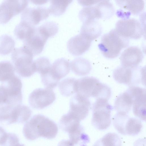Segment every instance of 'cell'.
<instances>
[{
  "mask_svg": "<svg viewBox=\"0 0 146 146\" xmlns=\"http://www.w3.org/2000/svg\"><path fill=\"white\" fill-rule=\"evenodd\" d=\"M33 63L35 72L40 75L48 70L51 65L49 59L45 57L38 58L33 61Z\"/></svg>",
  "mask_w": 146,
  "mask_h": 146,
  "instance_id": "obj_31",
  "label": "cell"
},
{
  "mask_svg": "<svg viewBox=\"0 0 146 146\" xmlns=\"http://www.w3.org/2000/svg\"><path fill=\"white\" fill-rule=\"evenodd\" d=\"M55 123L43 115H34L24 125L23 132L25 138L34 140L39 137L48 139L54 138L58 132Z\"/></svg>",
  "mask_w": 146,
  "mask_h": 146,
  "instance_id": "obj_1",
  "label": "cell"
},
{
  "mask_svg": "<svg viewBox=\"0 0 146 146\" xmlns=\"http://www.w3.org/2000/svg\"><path fill=\"white\" fill-rule=\"evenodd\" d=\"M59 124L61 129L68 133L75 130L80 125V121L68 113L62 116Z\"/></svg>",
  "mask_w": 146,
  "mask_h": 146,
  "instance_id": "obj_24",
  "label": "cell"
},
{
  "mask_svg": "<svg viewBox=\"0 0 146 146\" xmlns=\"http://www.w3.org/2000/svg\"><path fill=\"white\" fill-rule=\"evenodd\" d=\"M32 3L37 5H40L46 3L48 0H32L31 1Z\"/></svg>",
  "mask_w": 146,
  "mask_h": 146,
  "instance_id": "obj_38",
  "label": "cell"
},
{
  "mask_svg": "<svg viewBox=\"0 0 146 146\" xmlns=\"http://www.w3.org/2000/svg\"><path fill=\"white\" fill-rule=\"evenodd\" d=\"M31 114V110L26 106L5 104L0 108V122L7 125L23 123L29 119Z\"/></svg>",
  "mask_w": 146,
  "mask_h": 146,
  "instance_id": "obj_4",
  "label": "cell"
},
{
  "mask_svg": "<svg viewBox=\"0 0 146 146\" xmlns=\"http://www.w3.org/2000/svg\"><path fill=\"white\" fill-rule=\"evenodd\" d=\"M33 57L30 52L23 46L13 49L11 55V59L15 70L20 76L29 77L35 72Z\"/></svg>",
  "mask_w": 146,
  "mask_h": 146,
  "instance_id": "obj_5",
  "label": "cell"
},
{
  "mask_svg": "<svg viewBox=\"0 0 146 146\" xmlns=\"http://www.w3.org/2000/svg\"><path fill=\"white\" fill-rule=\"evenodd\" d=\"M50 13L49 9L45 7H26L22 11L21 21L35 27L41 21L47 18Z\"/></svg>",
  "mask_w": 146,
  "mask_h": 146,
  "instance_id": "obj_16",
  "label": "cell"
},
{
  "mask_svg": "<svg viewBox=\"0 0 146 146\" xmlns=\"http://www.w3.org/2000/svg\"><path fill=\"white\" fill-rule=\"evenodd\" d=\"M108 100L103 98L96 99L93 104L92 124L99 130L106 129L111 123V113L112 108Z\"/></svg>",
  "mask_w": 146,
  "mask_h": 146,
  "instance_id": "obj_6",
  "label": "cell"
},
{
  "mask_svg": "<svg viewBox=\"0 0 146 146\" xmlns=\"http://www.w3.org/2000/svg\"><path fill=\"white\" fill-rule=\"evenodd\" d=\"M115 2L119 7L135 15L141 13L144 8L143 0H116Z\"/></svg>",
  "mask_w": 146,
  "mask_h": 146,
  "instance_id": "obj_23",
  "label": "cell"
},
{
  "mask_svg": "<svg viewBox=\"0 0 146 146\" xmlns=\"http://www.w3.org/2000/svg\"><path fill=\"white\" fill-rule=\"evenodd\" d=\"M129 40L120 36L114 29L104 34L98 47L103 55L109 59L117 57L128 46Z\"/></svg>",
  "mask_w": 146,
  "mask_h": 146,
  "instance_id": "obj_2",
  "label": "cell"
},
{
  "mask_svg": "<svg viewBox=\"0 0 146 146\" xmlns=\"http://www.w3.org/2000/svg\"><path fill=\"white\" fill-rule=\"evenodd\" d=\"M19 143V138L15 134L8 133L6 140L2 146H16Z\"/></svg>",
  "mask_w": 146,
  "mask_h": 146,
  "instance_id": "obj_33",
  "label": "cell"
},
{
  "mask_svg": "<svg viewBox=\"0 0 146 146\" xmlns=\"http://www.w3.org/2000/svg\"><path fill=\"white\" fill-rule=\"evenodd\" d=\"M77 80L74 78H68L61 81L59 85L60 94L63 96L68 97L76 92Z\"/></svg>",
  "mask_w": 146,
  "mask_h": 146,
  "instance_id": "obj_25",
  "label": "cell"
},
{
  "mask_svg": "<svg viewBox=\"0 0 146 146\" xmlns=\"http://www.w3.org/2000/svg\"><path fill=\"white\" fill-rule=\"evenodd\" d=\"M102 27L97 20H92L83 23L80 33L92 41L102 34Z\"/></svg>",
  "mask_w": 146,
  "mask_h": 146,
  "instance_id": "obj_20",
  "label": "cell"
},
{
  "mask_svg": "<svg viewBox=\"0 0 146 146\" xmlns=\"http://www.w3.org/2000/svg\"><path fill=\"white\" fill-rule=\"evenodd\" d=\"M143 58L141 49L137 46H129L125 49L121 53L120 60L121 66L133 68L138 66Z\"/></svg>",
  "mask_w": 146,
  "mask_h": 146,
  "instance_id": "obj_17",
  "label": "cell"
},
{
  "mask_svg": "<svg viewBox=\"0 0 146 146\" xmlns=\"http://www.w3.org/2000/svg\"><path fill=\"white\" fill-rule=\"evenodd\" d=\"M49 38L39 27H35L31 33L23 41V46L34 56L42 52Z\"/></svg>",
  "mask_w": 146,
  "mask_h": 146,
  "instance_id": "obj_10",
  "label": "cell"
},
{
  "mask_svg": "<svg viewBox=\"0 0 146 146\" xmlns=\"http://www.w3.org/2000/svg\"><path fill=\"white\" fill-rule=\"evenodd\" d=\"M15 42L10 36L6 34L0 36V54L6 55L14 49Z\"/></svg>",
  "mask_w": 146,
  "mask_h": 146,
  "instance_id": "obj_29",
  "label": "cell"
},
{
  "mask_svg": "<svg viewBox=\"0 0 146 146\" xmlns=\"http://www.w3.org/2000/svg\"><path fill=\"white\" fill-rule=\"evenodd\" d=\"M115 29L120 36L128 39H138L143 35L141 23L134 18L120 20L115 25Z\"/></svg>",
  "mask_w": 146,
  "mask_h": 146,
  "instance_id": "obj_9",
  "label": "cell"
},
{
  "mask_svg": "<svg viewBox=\"0 0 146 146\" xmlns=\"http://www.w3.org/2000/svg\"><path fill=\"white\" fill-rule=\"evenodd\" d=\"M70 62L63 58L56 60L51 65L50 73L53 77L57 81L65 77L69 72Z\"/></svg>",
  "mask_w": 146,
  "mask_h": 146,
  "instance_id": "obj_19",
  "label": "cell"
},
{
  "mask_svg": "<svg viewBox=\"0 0 146 146\" xmlns=\"http://www.w3.org/2000/svg\"><path fill=\"white\" fill-rule=\"evenodd\" d=\"M108 86L92 77H85L77 80L76 94L88 98H104L108 92Z\"/></svg>",
  "mask_w": 146,
  "mask_h": 146,
  "instance_id": "obj_3",
  "label": "cell"
},
{
  "mask_svg": "<svg viewBox=\"0 0 146 146\" xmlns=\"http://www.w3.org/2000/svg\"><path fill=\"white\" fill-rule=\"evenodd\" d=\"M72 1V0H51L48 8L50 13L55 16L62 15Z\"/></svg>",
  "mask_w": 146,
  "mask_h": 146,
  "instance_id": "obj_27",
  "label": "cell"
},
{
  "mask_svg": "<svg viewBox=\"0 0 146 146\" xmlns=\"http://www.w3.org/2000/svg\"><path fill=\"white\" fill-rule=\"evenodd\" d=\"M119 136L114 133H109L96 141L93 146H121Z\"/></svg>",
  "mask_w": 146,
  "mask_h": 146,
  "instance_id": "obj_26",
  "label": "cell"
},
{
  "mask_svg": "<svg viewBox=\"0 0 146 146\" xmlns=\"http://www.w3.org/2000/svg\"><path fill=\"white\" fill-rule=\"evenodd\" d=\"M92 42L84 35L80 33L68 40L67 42V48L72 54L74 56L80 55L89 49Z\"/></svg>",
  "mask_w": 146,
  "mask_h": 146,
  "instance_id": "obj_18",
  "label": "cell"
},
{
  "mask_svg": "<svg viewBox=\"0 0 146 146\" xmlns=\"http://www.w3.org/2000/svg\"><path fill=\"white\" fill-rule=\"evenodd\" d=\"M144 73L141 68L138 66L131 68L119 66L113 72L114 79L118 83L131 86L143 82Z\"/></svg>",
  "mask_w": 146,
  "mask_h": 146,
  "instance_id": "obj_8",
  "label": "cell"
},
{
  "mask_svg": "<svg viewBox=\"0 0 146 146\" xmlns=\"http://www.w3.org/2000/svg\"><path fill=\"white\" fill-rule=\"evenodd\" d=\"M40 27L47 34L49 37L55 35L58 30V24L53 21L46 22Z\"/></svg>",
  "mask_w": 146,
  "mask_h": 146,
  "instance_id": "obj_32",
  "label": "cell"
},
{
  "mask_svg": "<svg viewBox=\"0 0 146 146\" xmlns=\"http://www.w3.org/2000/svg\"><path fill=\"white\" fill-rule=\"evenodd\" d=\"M55 99V94L52 89L39 88L30 94L29 102L33 108L40 110L51 105Z\"/></svg>",
  "mask_w": 146,
  "mask_h": 146,
  "instance_id": "obj_12",
  "label": "cell"
},
{
  "mask_svg": "<svg viewBox=\"0 0 146 146\" xmlns=\"http://www.w3.org/2000/svg\"><path fill=\"white\" fill-rule=\"evenodd\" d=\"M17 146H24V145L21 144L19 143L18 145Z\"/></svg>",
  "mask_w": 146,
  "mask_h": 146,
  "instance_id": "obj_39",
  "label": "cell"
},
{
  "mask_svg": "<svg viewBox=\"0 0 146 146\" xmlns=\"http://www.w3.org/2000/svg\"><path fill=\"white\" fill-rule=\"evenodd\" d=\"M15 69L11 63L8 61L0 62V81L6 82L15 75Z\"/></svg>",
  "mask_w": 146,
  "mask_h": 146,
  "instance_id": "obj_28",
  "label": "cell"
},
{
  "mask_svg": "<svg viewBox=\"0 0 146 146\" xmlns=\"http://www.w3.org/2000/svg\"><path fill=\"white\" fill-rule=\"evenodd\" d=\"M101 0H78V3L81 5L86 7H89L96 4Z\"/></svg>",
  "mask_w": 146,
  "mask_h": 146,
  "instance_id": "obj_34",
  "label": "cell"
},
{
  "mask_svg": "<svg viewBox=\"0 0 146 146\" xmlns=\"http://www.w3.org/2000/svg\"><path fill=\"white\" fill-rule=\"evenodd\" d=\"M6 98L5 104H22V84L18 76H14L8 81L3 83Z\"/></svg>",
  "mask_w": 146,
  "mask_h": 146,
  "instance_id": "obj_11",
  "label": "cell"
},
{
  "mask_svg": "<svg viewBox=\"0 0 146 146\" xmlns=\"http://www.w3.org/2000/svg\"><path fill=\"white\" fill-rule=\"evenodd\" d=\"M58 146H74L70 140H63L60 141Z\"/></svg>",
  "mask_w": 146,
  "mask_h": 146,
  "instance_id": "obj_37",
  "label": "cell"
},
{
  "mask_svg": "<svg viewBox=\"0 0 146 146\" xmlns=\"http://www.w3.org/2000/svg\"><path fill=\"white\" fill-rule=\"evenodd\" d=\"M133 102L132 96L128 89L117 98L114 103V108L117 112L127 114L132 106Z\"/></svg>",
  "mask_w": 146,
  "mask_h": 146,
  "instance_id": "obj_21",
  "label": "cell"
},
{
  "mask_svg": "<svg viewBox=\"0 0 146 146\" xmlns=\"http://www.w3.org/2000/svg\"><path fill=\"white\" fill-rule=\"evenodd\" d=\"M29 3L27 0H4L0 5V23H7L23 11Z\"/></svg>",
  "mask_w": 146,
  "mask_h": 146,
  "instance_id": "obj_13",
  "label": "cell"
},
{
  "mask_svg": "<svg viewBox=\"0 0 146 146\" xmlns=\"http://www.w3.org/2000/svg\"><path fill=\"white\" fill-rule=\"evenodd\" d=\"M72 71L77 75L83 76L88 74L91 70V66L88 60L84 58H76L70 62Z\"/></svg>",
  "mask_w": 146,
  "mask_h": 146,
  "instance_id": "obj_22",
  "label": "cell"
},
{
  "mask_svg": "<svg viewBox=\"0 0 146 146\" xmlns=\"http://www.w3.org/2000/svg\"><path fill=\"white\" fill-rule=\"evenodd\" d=\"M91 106L89 99L76 94L70 100L68 113L80 121L88 115Z\"/></svg>",
  "mask_w": 146,
  "mask_h": 146,
  "instance_id": "obj_15",
  "label": "cell"
},
{
  "mask_svg": "<svg viewBox=\"0 0 146 146\" xmlns=\"http://www.w3.org/2000/svg\"><path fill=\"white\" fill-rule=\"evenodd\" d=\"M35 27L21 21L15 27L14 33L19 39L23 41L33 31Z\"/></svg>",
  "mask_w": 146,
  "mask_h": 146,
  "instance_id": "obj_30",
  "label": "cell"
},
{
  "mask_svg": "<svg viewBox=\"0 0 146 146\" xmlns=\"http://www.w3.org/2000/svg\"><path fill=\"white\" fill-rule=\"evenodd\" d=\"M6 98L3 86H0V106L5 104L6 102Z\"/></svg>",
  "mask_w": 146,
  "mask_h": 146,
  "instance_id": "obj_36",
  "label": "cell"
},
{
  "mask_svg": "<svg viewBox=\"0 0 146 146\" xmlns=\"http://www.w3.org/2000/svg\"><path fill=\"white\" fill-rule=\"evenodd\" d=\"M114 126L123 135L134 136L141 132L143 125L139 119L130 117L127 114L117 112L113 118Z\"/></svg>",
  "mask_w": 146,
  "mask_h": 146,
  "instance_id": "obj_7",
  "label": "cell"
},
{
  "mask_svg": "<svg viewBox=\"0 0 146 146\" xmlns=\"http://www.w3.org/2000/svg\"><path fill=\"white\" fill-rule=\"evenodd\" d=\"M8 133L1 126H0V145L2 146L5 141Z\"/></svg>",
  "mask_w": 146,
  "mask_h": 146,
  "instance_id": "obj_35",
  "label": "cell"
},
{
  "mask_svg": "<svg viewBox=\"0 0 146 146\" xmlns=\"http://www.w3.org/2000/svg\"><path fill=\"white\" fill-rule=\"evenodd\" d=\"M133 98V110L134 115L140 119L146 120V90L135 86L128 89Z\"/></svg>",
  "mask_w": 146,
  "mask_h": 146,
  "instance_id": "obj_14",
  "label": "cell"
}]
</instances>
